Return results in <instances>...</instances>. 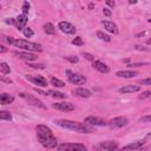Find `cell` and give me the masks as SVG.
<instances>
[{"instance_id": "obj_7", "label": "cell", "mask_w": 151, "mask_h": 151, "mask_svg": "<svg viewBox=\"0 0 151 151\" xmlns=\"http://www.w3.org/2000/svg\"><path fill=\"white\" fill-rule=\"evenodd\" d=\"M19 96H20L22 99H25V100H26L29 105H32V106H37V107H40V109H46V105H45L40 99L35 98V97L32 96V94H27V93L21 92V93H19Z\"/></svg>"}, {"instance_id": "obj_8", "label": "cell", "mask_w": 151, "mask_h": 151, "mask_svg": "<svg viewBox=\"0 0 151 151\" xmlns=\"http://www.w3.org/2000/svg\"><path fill=\"white\" fill-rule=\"evenodd\" d=\"M66 74H67L68 81L73 85H83L86 83L85 76H83L80 73H72L70 70H66Z\"/></svg>"}, {"instance_id": "obj_26", "label": "cell", "mask_w": 151, "mask_h": 151, "mask_svg": "<svg viewBox=\"0 0 151 151\" xmlns=\"http://www.w3.org/2000/svg\"><path fill=\"white\" fill-rule=\"evenodd\" d=\"M12 114L8 111H0V120H11Z\"/></svg>"}, {"instance_id": "obj_42", "label": "cell", "mask_w": 151, "mask_h": 151, "mask_svg": "<svg viewBox=\"0 0 151 151\" xmlns=\"http://www.w3.org/2000/svg\"><path fill=\"white\" fill-rule=\"evenodd\" d=\"M6 22L9 24V25H14V19H13V18H8V19L6 20Z\"/></svg>"}, {"instance_id": "obj_31", "label": "cell", "mask_w": 151, "mask_h": 151, "mask_svg": "<svg viewBox=\"0 0 151 151\" xmlns=\"http://www.w3.org/2000/svg\"><path fill=\"white\" fill-rule=\"evenodd\" d=\"M28 66L32 67V68H38V70H44L45 68L44 64H32V63H28Z\"/></svg>"}, {"instance_id": "obj_4", "label": "cell", "mask_w": 151, "mask_h": 151, "mask_svg": "<svg viewBox=\"0 0 151 151\" xmlns=\"http://www.w3.org/2000/svg\"><path fill=\"white\" fill-rule=\"evenodd\" d=\"M28 11H29V4L25 1L22 4V12L14 19V25L19 31H22L26 27L27 19H28Z\"/></svg>"}, {"instance_id": "obj_44", "label": "cell", "mask_w": 151, "mask_h": 151, "mask_svg": "<svg viewBox=\"0 0 151 151\" xmlns=\"http://www.w3.org/2000/svg\"><path fill=\"white\" fill-rule=\"evenodd\" d=\"M88 8H90V9H92V8H93V4H92V2L88 5Z\"/></svg>"}, {"instance_id": "obj_15", "label": "cell", "mask_w": 151, "mask_h": 151, "mask_svg": "<svg viewBox=\"0 0 151 151\" xmlns=\"http://www.w3.org/2000/svg\"><path fill=\"white\" fill-rule=\"evenodd\" d=\"M34 91H37V92H38V93H40V94L51 96V97H53V98H55V99H65V98L67 97L65 93H63V92H59V91H54V90H47L46 92H44V91H41V90L34 88Z\"/></svg>"}, {"instance_id": "obj_43", "label": "cell", "mask_w": 151, "mask_h": 151, "mask_svg": "<svg viewBox=\"0 0 151 151\" xmlns=\"http://www.w3.org/2000/svg\"><path fill=\"white\" fill-rule=\"evenodd\" d=\"M147 33H149V32H147V31H145V32H142V33H139V34H137L136 37H137V38H139V37H144V35H146Z\"/></svg>"}, {"instance_id": "obj_41", "label": "cell", "mask_w": 151, "mask_h": 151, "mask_svg": "<svg viewBox=\"0 0 151 151\" xmlns=\"http://www.w3.org/2000/svg\"><path fill=\"white\" fill-rule=\"evenodd\" d=\"M106 5L113 8V7H114V5H116V2H114V1H112V0H107V1H106Z\"/></svg>"}, {"instance_id": "obj_27", "label": "cell", "mask_w": 151, "mask_h": 151, "mask_svg": "<svg viewBox=\"0 0 151 151\" xmlns=\"http://www.w3.org/2000/svg\"><path fill=\"white\" fill-rule=\"evenodd\" d=\"M97 37H98L100 40H104V41H111L110 35L105 34V33H104V32H101V31H98V32H97Z\"/></svg>"}, {"instance_id": "obj_3", "label": "cell", "mask_w": 151, "mask_h": 151, "mask_svg": "<svg viewBox=\"0 0 151 151\" xmlns=\"http://www.w3.org/2000/svg\"><path fill=\"white\" fill-rule=\"evenodd\" d=\"M11 45H13L15 47H19L21 50H25L27 52H41L42 51V47H41L40 44L27 41V40H24V39H13Z\"/></svg>"}, {"instance_id": "obj_35", "label": "cell", "mask_w": 151, "mask_h": 151, "mask_svg": "<svg viewBox=\"0 0 151 151\" xmlns=\"http://www.w3.org/2000/svg\"><path fill=\"white\" fill-rule=\"evenodd\" d=\"M151 96V92L150 91H145V92H143L140 96H139V99H145V98H149Z\"/></svg>"}, {"instance_id": "obj_32", "label": "cell", "mask_w": 151, "mask_h": 151, "mask_svg": "<svg viewBox=\"0 0 151 151\" xmlns=\"http://www.w3.org/2000/svg\"><path fill=\"white\" fill-rule=\"evenodd\" d=\"M65 59L66 60H68L70 63H72V64H77L78 61H79V59L77 58V57H74V55H68V57H65Z\"/></svg>"}, {"instance_id": "obj_1", "label": "cell", "mask_w": 151, "mask_h": 151, "mask_svg": "<svg viewBox=\"0 0 151 151\" xmlns=\"http://www.w3.org/2000/svg\"><path fill=\"white\" fill-rule=\"evenodd\" d=\"M35 130H37L38 140L42 146L47 149H54L58 146V140L50 127H47L46 125H38Z\"/></svg>"}, {"instance_id": "obj_2", "label": "cell", "mask_w": 151, "mask_h": 151, "mask_svg": "<svg viewBox=\"0 0 151 151\" xmlns=\"http://www.w3.org/2000/svg\"><path fill=\"white\" fill-rule=\"evenodd\" d=\"M54 123L64 129L67 130H72L76 132H80V133H91L93 131V129L84 123H79V122H74V120H68V119H57L54 120Z\"/></svg>"}, {"instance_id": "obj_29", "label": "cell", "mask_w": 151, "mask_h": 151, "mask_svg": "<svg viewBox=\"0 0 151 151\" xmlns=\"http://www.w3.org/2000/svg\"><path fill=\"white\" fill-rule=\"evenodd\" d=\"M22 33H24V35L25 37H27V38H31L34 33H33V31L29 28V27H25L24 29H22Z\"/></svg>"}, {"instance_id": "obj_10", "label": "cell", "mask_w": 151, "mask_h": 151, "mask_svg": "<svg viewBox=\"0 0 151 151\" xmlns=\"http://www.w3.org/2000/svg\"><path fill=\"white\" fill-rule=\"evenodd\" d=\"M129 123V119L126 117H116L111 120L107 122V125L111 127V129H120L125 125H127Z\"/></svg>"}, {"instance_id": "obj_22", "label": "cell", "mask_w": 151, "mask_h": 151, "mask_svg": "<svg viewBox=\"0 0 151 151\" xmlns=\"http://www.w3.org/2000/svg\"><path fill=\"white\" fill-rule=\"evenodd\" d=\"M116 76L119 77V78L129 79V78H134L136 76H138V72H134V71H118L116 73Z\"/></svg>"}, {"instance_id": "obj_12", "label": "cell", "mask_w": 151, "mask_h": 151, "mask_svg": "<svg viewBox=\"0 0 151 151\" xmlns=\"http://www.w3.org/2000/svg\"><path fill=\"white\" fill-rule=\"evenodd\" d=\"M84 124L93 125V126H105V125H107V122H106V120H104L103 118L90 116V117H86V118H85Z\"/></svg>"}, {"instance_id": "obj_16", "label": "cell", "mask_w": 151, "mask_h": 151, "mask_svg": "<svg viewBox=\"0 0 151 151\" xmlns=\"http://www.w3.org/2000/svg\"><path fill=\"white\" fill-rule=\"evenodd\" d=\"M14 54L18 55V58H20L27 63H32V61L37 60V55L34 53H31V52H15Z\"/></svg>"}, {"instance_id": "obj_39", "label": "cell", "mask_w": 151, "mask_h": 151, "mask_svg": "<svg viewBox=\"0 0 151 151\" xmlns=\"http://www.w3.org/2000/svg\"><path fill=\"white\" fill-rule=\"evenodd\" d=\"M103 14H104V15H106V17H110V15H111V11H110V8L105 7V8L103 9Z\"/></svg>"}, {"instance_id": "obj_33", "label": "cell", "mask_w": 151, "mask_h": 151, "mask_svg": "<svg viewBox=\"0 0 151 151\" xmlns=\"http://www.w3.org/2000/svg\"><path fill=\"white\" fill-rule=\"evenodd\" d=\"M81 54H83V55H84V57H85L87 60H90V61H92V63L94 61V57H93L92 54H90V53H85V52H83Z\"/></svg>"}, {"instance_id": "obj_9", "label": "cell", "mask_w": 151, "mask_h": 151, "mask_svg": "<svg viewBox=\"0 0 151 151\" xmlns=\"http://www.w3.org/2000/svg\"><path fill=\"white\" fill-rule=\"evenodd\" d=\"M150 137H151V134L149 133V134H146V136H145V138H144V139H142V140H137V142L131 143V144H127V145L123 146L119 151H133V150L140 149V147H143V145H144L145 143H147V142H149Z\"/></svg>"}, {"instance_id": "obj_13", "label": "cell", "mask_w": 151, "mask_h": 151, "mask_svg": "<svg viewBox=\"0 0 151 151\" xmlns=\"http://www.w3.org/2000/svg\"><path fill=\"white\" fill-rule=\"evenodd\" d=\"M52 107L53 109H57L59 111H63V112H71V111L74 110V105L72 103H68V101L54 103V104H52Z\"/></svg>"}, {"instance_id": "obj_5", "label": "cell", "mask_w": 151, "mask_h": 151, "mask_svg": "<svg viewBox=\"0 0 151 151\" xmlns=\"http://www.w3.org/2000/svg\"><path fill=\"white\" fill-rule=\"evenodd\" d=\"M58 151H87L86 146L80 143H61L57 146Z\"/></svg>"}, {"instance_id": "obj_38", "label": "cell", "mask_w": 151, "mask_h": 151, "mask_svg": "<svg viewBox=\"0 0 151 151\" xmlns=\"http://www.w3.org/2000/svg\"><path fill=\"white\" fill-rule=\"evenodd\" d=\"M150 119H151V116L147 114V116H145V117H142V118H140V122H142V123H144V122H145V123H149Z\"/></svg>"}, {"instance_id": "obj_17", "label": "cell", "mask_w": 151, "mask_h": 151, "mask_svg": "<svg viewBox=\"0 0 151 151\" xmlns=\"http://www.w3.org/2000/svg\"><path fill=\"white\" fill-rule=\"evenodd\" d=\"M72 94H74L76 97H79V98H88L91 96V91L87 88H84V87H77V88L72 90Z\"/></svg>"}, {"instance_id": "obj_20", "label": "cell", "mask_w": 151, "mask_h": 151, "mask_svg": "<svg viewBox=\"0 0 151 151\" xmlns=\"http://www.w3.org/2000/svg\"><path fill=\"white\" fill-rule=\"evenodd\" d=\"M103 22V25H104V27L109 31V32H111L112 34H118V27H117V25L113 22V21H109V20H103L101 21Z\"/></svg>"}, {"instance_id": "obj_40", "label": "cell", "mask_w": 151, "mask_h": 151, "mask_svg": "<svg viewBox=\"0 0 151 151\" xmlns=\"http://www.w3.org/2000/svg\"><path fill=\"white\" fill-rule=\"evenodd\" d=\"M7 51H8V48H7L6 46H4V45L0 44V53H5V52H7Z\"/></svg>"}, {"instance_id": "obj_36", "label": "cell", "mask_w": 151, "mask_h": 151, "mask_svg": "<svg viewBox=\"0 0 151 151\" xmlns=\"http://www.w3.org/2000/svg\"><path fill=\"white\" fill-rule=\"evenodd\" d=\"M140 84H142V85H151V79H150V78L142 79V80H140Z\"/></svg>"}, {"instance_id": "obj_24", "label": "cell", "mask_w": 151, "mask_h": 151, "mask_svg": "<svg viewBox=\"0 0 151 151\" xmlns=\"http://www.w3.org/2000/svg\"><path fill=\"white\" fill-rule=\"evenodd\" d=\"M0 72L2 74H9L11 72V68H9V65L7 63H0Z\"/></svg>"}, {"instance_id": "obj_30", "label": "cell", "mask_w": 151, "mask_h": 151, "mask_svg": "<svg viewBox=\"0 0 151 151\" xmlns=\"http://www.w3.org/2000/svg\"><path fill=\"white\" fill-rule=\"evenodd\" d=\"M145 65H149V63H130L127 64L129 67H139V66H145Z\"/></svg>"}, {"instance_id": "obj_14", "label": "cell", "mask_w": 151, "mask_h": 151, "mask_svg": "<svg viewBox=\"0 0 151 151\" xmlns=\"http://www.w3.org/2000/svg\"><path fill=\"white\" fill-rule=\"evenodd\" d=\"M58 28L61 31V32H64V33H66V34H76V27L71 24V22H67V21H60L59 24H58Z\"/></svg>"}, {"instance_id": "obj_28", "label": "cell", "mask_w": 151, "mask_h": 151, "mask_svg": "<svg viewBox=\"0 0 151 151\" xmlns=\"http://www.w3.org/2000/svg\"><path fill=\"white\" fill-rule=\"evenodd\" d=\"M72 44L76 45V46H83L84 45V41H83V39L80 37H76V38H73Z\"/></svg>"}, {"instance_id": "obj_23", "label": "cell", "mask_w": 151, "mask_h": 151, "mask_svg": "<svg viewBox=\"0 0 151 151\" xmlns=\"http://www.w3.org/2000/svg\"><path fill=\"white\" fill-rule=\"evenodd\" d=\"M42 28H44V32H45L46 34H51V35L55 34V27H54V25H53L52 22L45 24V25L42 26Z\"/></svg>"}, {"instance_id": "obj_37", "label": "cell", "mask_w": 151, "mask_h": 151, "mask_svg": "<svg viewBox=\"0 0 151 151\" xmlns=\"http://www.w3.org/2000/svg\"><path fill=\"white\" fill-rule=\"evenodd\" d=\"M134 48H136L137 51H149L147 47H145V46H140V45H136Z\"/></svg>"}, {"instance_id": "obj_19", "label": "cell", "mask_w": 151, "mask_h": 151, "mask_svg": "<svg viewBox=\"0 0 151 151\" xmlns=\"http://www.w3.org/2000/svg\"><path fill=\"white\" fill-rule=\"evenodd\" d=\"M118 91H119V93H124V94H126V93H134V92L140 91V86L139 85H126V86L120 87Z\"/></svg>"}, {"instance_id": "obj_34", "label": "cell", "mask_w": 151, "mask_h": 151, "mask_svg": "<svg viewBox=\"0 0 151 151\" xmlns=\"http://www.w3.org/2000/svg\"><path fill=\"white\" fill-rule=\"evenodd\" d=\"M0 81H4V83H6V84H12V83H13L12 79H9V78H7V77H5V76H0Z\"/></svg>"}, {"instance_id": "obj_21", "label": "cell", "mask_w": 151, "mask_h": 151, "mask_svg": "<svg viewBox=\"0 0 151 151\" xmlns=\"http://www.w3.org/2000/svg\"><path fill=\"white\" fill-rule=\"evenodd\" d=\"M14 101V97L9 93H0V105L12 104Z\"/></svg>"}, {"instance_id": "obj_25", "label": "cell", "mask_w": 151, "mask_h": 151, "mask_svg": "<svg viewBox=\"0 0 151 151\" xmlns=\"http://www.w3.org/2000/svg\"><path fill=\"white\" fill-rule=\"evenodd\" d=\"M51 85H53L54 87H64L65 86V83L58 78H51Z\"/></svg>"}, {"instance_id": "obj_45", "label": "cell", "mask_w": 151, "mask_h": 151, "mask_svg": "<svg viewBox=\"0 0 151 151\" xmlns=\"http://www.w3.org/2000/svg\"><path fill=\"white\" fill-rule=\"evenodd\" d=\"M0 9H1V5H0Z\"/></svg>"}, {"instance_id": "obj_6", "label": "cell", "mask_w": 151, "mask_h": 151, "mask_svg": "<svg viewBox=\"0 0 151 151\" xmlns=\"http://www.w3.org/2000/svg\"><path fill=\"white\" fill-rule=\"evenodd\" d=\"M118 147V143L114 140H105L100 142L96 145V151H116Z\"/></svg>"}, {"instance_id": "obj_18", "label": "cell", "mask_w": 151, "mask_h": 151, "mask_svg": "<svg viewBox=\"0 0 151 151\" xmlns=\"http://www.w3.org/2000/svg\"><path fill=\"white\" fill-rule=\"evenodd\" d=\"M92 66H93V68H96L100 73H109L110 72V67L106 64H104L103 61H100V60H94L92 63Z\"/></svg>"}, {"instance_id": "obj_11", "label": "cell", "mask_w": 151, "mask_h": 151, "mask_svg": "<svg viewBox=\"0 0 151 151\" xmlns=\"http://www.w3.org/2000/svg\"><path fill=\"white\" fill-rule=\"evenodd\" d=\"M25 78H26L28 81H31V83H33L34 85H38V86H40V87H46V86H47V80H46L44 77H41V76H31V74H26Z\"/></svg>"}]
</instances>
